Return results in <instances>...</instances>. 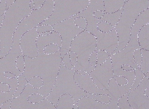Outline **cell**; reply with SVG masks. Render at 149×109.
Segmentation results:
<instances>
[{
    "mask_svg": "<svg viewBox=\"0 0 149 109\" xmlns=\"http://www.w3.org/2000/svg\"><path fill=\"white\" fill-rule=\"evenodd\" d=\"M25 70L22 73L28 81L33 77H40L43 81V85L37 89V93L47 97L50 93L58 75L62 61L60 51L54 54L39 52L34 58L24 57Z\"/></svg>",
    "mask_w": 149,
    "mask_h": 109,
    "instance_id": "6da1fadb",
    "label": "cell"
},
{
    "mask_svg": "<svg viewBox=\"0 0 149 109\" xmlns=\"http://www.w3.org/2000/svg\"><path fill=\"white\" fill-rule=\"evenodd\" d=\"M31 0H16L6 10L0 28V59L12 48L14 34L21 21L33 10L29 7Z\"/></svg>",
    "mask_w": 149,
    "mask_h": 109,
    "instance_id": "7a4b0ae2",
    "label": "cell"
},
{
    "mask_svg": "<svg viewBox=\"0 0 149 109\" xmlns=\"http://www.w3.org/2000/svg\"><path fill=\"white\" fill-rule=\"evenodd\" d=\"M149 8V0H128L125 2L119 21L115 27L118 37V45L112 54L125 47L130 38V32L138 16Z\"/></svg>",
    "mask_w": 149,
    "mask_h": 109,
    "instance_id": "3957f363",
    "label": "cell"
},
{
    "mask_svg": "<svg viewBox=\"0 0 149 109\" xmlns=\"http://www.w3.org/2000/svg\"><path fill=\"white\" fill-rule=\"evenodd\" d=\"M75 71L68 69L61 63L60 70L53 88L46 98L56 106L59 97L63 94L72 96L74 101V109H77V103L81 98L88 96V93L82 90L74 79Z\"/></svg>",
    "mask_w": 149,
    "mask_h": 109,
    "instance_id": "277c9868",
    "label": "cell"
},
{
    "mask_svg": "<svg viewBox=\"0 0 149 109\" xmlns=\"http://www.w3.org/2000/svg\"><path fill=\"white\" fill-rule=\"evenodd\" d=\"M54 9V0H47L40 8L33 10L28 16L24 18L18 26L15 32L13 45L9 51L18 56L22 55L20 46V41L22 35L47 19L52 14Z\"/></svg>",
    "mask_w": 149,
    "mask_h": 109,
    "instance_id": "5b68a950",
    "label": "cell"
},
{
    "mask_svg": "<svg viewBox=\"0 0 149 109\" xmlns=\"http://www.w3.org/2000/svg\"><path fill=\"white\" fill-rule=\"evenodd\" d=\"M96 37L86 30H84L72 40L70 51L77 55V61L73 69L75 71L83 70L90 73L94 69L89 62V58L96 50Z\"/></svg>",
    "mask_w": 149,
    "mask_h": 109,
    "instance_id": "8992f818",
    "label": "cell"
},
{
    "mask_svg": "<svg viewBox=\"0 0 149 109\" xmlns=\"http://www.w3.org/2000/svg\"><path fill=\"white\" fill-rule=\"evenodd\" d=\"M54 9L50 17L40 25H53L76 15L86 9L89 0H54Z\"/></svg>",
    "mask_w": 149,
    "mask_h": 109,
    "instance_id": "52a82bcc",
    "label": "cell"
},
{
    "mask_svg": "<svg viewBox=\"0 0 149 109\" xmlns=\"http://www.w3.org/2000/svg\"><path fill=\"white\" fill-rule=\"evenodd\" d=\"M75 16L61 22L53 25L54 31L59 34L61 38V46L60 51L62 59L69 52L71 42L78 34L84 31L76 25Z\"/></svg>",
    "mask_w": 149,
    "mask_h": 109,
    "instance_id": "ba28073f",
    "label": "cell"
},
{
    "mask_svg": "<svg viewBox=\"0 0 149 109\" xmlns=\"http://www.w3.org/2000/svg\"><path fill=\"white\" fill-rule=\"evenodd\" d=\"M139 48L140 47L137 36L130 35V40L125 47L110 56L113 71L121 68L123 65L130 66L134 70L138 68V66L134 61L133 54L134 51Z\"/></svg>",
    "mask_w": 149,
    "mask_h": 109,
    "instance_id": "9c48e42d",
    "label": "cell"
},
{
    "mask_svg": "<svg viewBox=\"0 0 149 109\" xmlns=\"http://www.w3.org/2000/svg\"><path fill=\"white\" fill-rule=\"evenodd\" d=\"M89 74L98 88L108 90L109 82L114 77L111 57L104 63L96 66Z\"/></svg>",
    "mask_w": 149,
    "mask_h": 109,
    "instance_id": "30bf717a",
    "label": "cell"
},
{
    "mask_svg": "<svg viewBox=\"0 0 149 109\" xmlns=\"http://www.w3.org/2000/svg\"><path fill=\"white\" fill-rule=\"evenodd\" d=\"M149 87V79L144 76L136 88L129 92L128 100L132 109H149V97L145 95L144 91Z\"/></svg>",
    "mask_w": 149,
    "mask_h": 109,
    "instance_id": "8fae6325",
    "label": "cell"
},
{
    "mask_svg": "<svg viewBox=\"0 0 149 109\" xmlns=\"http://www.w3.org/2000/svg\"><path fill=\"white\" fill-rule=\"evenodd\" d=\"M36 27L31 29L23 34L20 39V46L24 57L34 58L38 55L36 40L39 36Z\"/></svg>",
    "mask_w": 149,
    "mask_h": 109,
    "instance_id": "7c38bea8",
    "label": "cell"
},
{
    "mask_svg": "<svg viewBox=\"0 0 149 109\" xmlns=\"http://www.w3.org/2000/svg\"><path fill=\"white\" fill-rule=\"evenodd\" d=\"M96 50H103L111 55L118 45V37L115 28L108 32H102L96 37Z\"/></svg>",
    "mask_w": 149,
    "mask_h": 109,
    "instance_id": "4fadbf2b",
    "label": "cell"
},
{
    "mask_svg": "<svg viewBox=\"0 0 149 109\" xmlns=\"http://www.w3.org/2000/svg\"><path fill=\"white\" fill-rule=\"evenodd\" d=\"M18 56L9 51L8 54L0 59V83L4 82L6 77L4 76V73L10 72L19 77L22 74L16 65V60Z\"/></svg>",
    "mask_w": 149,
    "mask_h": 109,
    "instance_id": "5bb4252c",
    "label": "cell"
},
{
    "mask_svg": "<svg viewBox=\"0 0 149 109\" xmlns=\"http://www.w3.org/2000/svg\"><path fill=\"white\" fill-rule=\"evenodd\" d=\"M74 79L77 85L84 91L91 94H108V90L99 89L96 86L89 74L81 75L75 71Z\"/></svg>",
    "mask_w": 149,
    "mask_h": 109,
    "instance_id": "9a60e30c",
    "label": "cell"
},
{
    "mask_svg": "<svg viewBox=\"0 0 149 109\" xmlns=\"http://www.w3.org/2000/svg\"><path fill=\"white\" fill-rule=\"evenodd\" d=\"M56 44L60 48L61 46L62 40L59 34L53 31L49 35L47 36L40 35L36 40V45L39 52H43L44 48L48 45L51 44Z\"/></svg>",
    "mask_w": 149,
    "mask_h": 109,
    "instance_id": "2e32d148",
    "label": "cell"
},
{
    "mask_svg": "<svg viewBox=\"0 0 149 109\" xmlns=\"http://www.w3.org/2000/svg\"><path fill=\"white\" fill-rule=\"evenodd\" d=\"M77 109H108L107 104L97 101L88 96L81 98L77 101Z\"/></svg>",
    "mask_w": 149,
    "mask_h": 109,
    "instance_id": "e0dca14e",
    "label": "cell"
},
{
    "mask_svg": "<svg viewBox=\"0 0 149 109\" xmlns=\"http://www.w3.org/2000/svg\"><path fill=\"white\" fill-rule=\"evenodd\" d=\"M137 39L140 48L149 51V23L140 29Z\"/></svg>",
    "mask_w": 149,
    "mask_h": 109,
    "instance_id": "ac0fdd59",
    "label": "cell"
},
{
    "mask_svg": "<svg viewBox=\"0 0 149 109\" xmlns=\"http://www.w3.org/2000/svg\"><path fill=\"white\" fill-rule=\"evenodd\" d=\"M104 13L115 12L123 8L125 0H103Z\"/></svg>",
    "mask_w": 149,
    "mask_h": 109,
    "instance_id": "d6986e66",
    "label": "cell"
},
{
    "mask_svg": "<svg viewBox=\"0 0 149 109\" xmlns=\"http://www.w3.org/2000/svg\"><path fill=\"white\" fill-rule=\"evenodd\" d=\"M74 101L72 96L68 94H64L59 97L56 104L57 109H73Z\"/></svg>",
    "mask_w": 149,
    "mask_h": 109,
    "instance_id": "ffe728a7",
    "label": "cell"
},
{
    "mask_svg": "<svg viewBox=\"0 0 149 109\" xmlns=\"http://www.w3.org/2000/svg\"><path fill=\"white\" fill-rule=\"evenodd\" d=\"M123 11V8L115 12L104 13L102 18L100 20L101 21H104L108 22L115 27L120 19Z\"/></svg>",
    "mask_w": 149,
    "mask_h": 109,
    "instance_id": "44dd1931",
    "label": "cell"
},
{
    "mask_svg": "<svg viewBox=\"0 0 149 109\" xmlns=\"http://www.w3.org/2000/svg\"><path fill=\"white\" fill-rule=\"evenodd\" d=\"M141 50L142 61L139 67L145 74L149 71V51L143 49H141Z\"/></svg>",
    "mask_w": 149,
    "mask_h": 109,
    "instance_id": "7402d4cb",
    "label": "cell"
},
{
    "mask_svg": "<svg viewBox=\"0 0 149 109\" xmlns=\"http://www.w3.org/2000/svg\"><path fill=\"white\" fill-rule=\"evenodd\" d=\"M17 79H18V86L14 93L13 98L17 97L20 95L21 93L24 90L26 85L28 83L27 80L22 74L17 77Z\"/></svg>",
    "mask_w": 149,
    "mask_h": 109,
    "instance_id": "603a6c76",
    "label": "cell"
},
{
    "mask_svg": "<svg viewBox=\"0 0 149 109\" xmlns=\"http://www.w3.org/2000/svg\"><path fill=\"white\" fill-rule=\"evenodd\" d=\"M134 71L135 72V78L130 89V91L133 90L137 88L139 85L141 83L144 76H145L144 73L141 71L139 67L135 69Z\"/></svg>",
    "mask_w": 149,
    "mask_h": 109,
    "instance_id": "cb8c5ba5",
    "label": "cell"
},
{
    "mask_svg": "<svg viewBox=\"0 0 149 109\" xmlns=\"http://www.w3.org/2000/svg\"><path fill=\"white\" fill-rule=\"evenodd\" d=\"M88 8L93 12L100 10L104 12V4L103 0H89Z\"/></svg>",
    "mask_w": 149,
    "mask_h": 109,
    "instance_id": "d4e9b609",
    "label": "cell"
},
{
    "mask_svg": "<svg viewBox=\"0 0 149 109\" xmlns=\"http://www.w3.org/2000/svg\"><path fill=\"white\" fill-rule=\"evenodd\" d=\"M88 96L104 104H109L111 100L110 97L108 94H95L88 93Z\"/></svg>",
    "mask_w": 149,
    "mask_h": 109,
    "instance_id": "484cf974",
    "label": "cell"
},
{
    "mask_svg": "<svg viewBox=\"0 0 149 109\" xmlns=\"http://www.w3.org/2000/svg\"><path fill=\"white\" fill-rule=\"evenodd\" d=\"M128 94L126 93L118 99V106L119 109H132L128 102Z\"/></svg>",
    "mask_w": 149,
    "mask_h": 109,
    "instance_id": "4316f807",
    "label": "cell"
},
{
    "mask_svg": "<svg viewBox=\"0 0 149 109\" xmlns=\"http://www.w3.org/2000/svg\"><path fill=\"white\" fill-rule=\"evenodd\" d=\"M110 57L109 53L103 50L97 51V65H99L105 62Z\"/></svg>",
    "mask_w": 149,
    "mask_h": 109,
    "instance_id": "83f0119b",
    "label": "cell"
},
{
    "mask_svg": "<svg viewBox=\"0 0 149 109\" xmlns=\"http://www.w3.org/2000/svg\"><path fill=\"white\" fill-rule=\"evenodd\" d=\"M28 83L36 89H40L43 85L42 80L37 76L32 77L28 81Z\"/></svg>",
    "mask_w": 149,
    "mask_h": 109,
    "instance_id": "f1b7e54d",
    "label": "cell"
},
{
    "mask_svg": "<svg viewBox=\"0 0 149 109\" xmlns=\"http://www.w3.org/2000/svg\"><path fill=\"white\" fill-rule=\"evenodd\" d=\"M97 29L102 32H108L113 30L115 27L104 21H100L97 24Z\"/></svg>",
    "mask_w": 149,
    "mask_h": 109,
    "instance_id": "f546056e",
    "label": "cell"
},
{
    "mask_svg": "<svg viewBox=\"0 0 149 109\" xmlns=\"http://www.w3.org/2000/svg\"><path fill=\"white\" fill-rule=\"evenodd\" d=\"M15 91L10 90L8 92L3 93L0 91V107L4 102L10 100L13 98L14 93Z\"/></svg>",
    "mask_w": 149,
    "mask_h": 109,
    "instance_id": "4dcf8cb0",
    "label": "cell"
},
{
    "mask_svg": "<svg viewBox=\"0 0 149 109\" xmlns=\"http://www.w3.org/2000/svg\"><path fill=\"white\" fill-rule=\"evenodd\" d=\"M60 47L56 44H51L48 45L44 48L43 52L47 54H54L60 50Z\"/></svg>",
    "mask_w": 149,
    "mask_h": 109,
    "instance_id": "1f68e13d",
    "label": "cell"
},
{
    "mask_svg": "<svg viewBox=\"0 0 149 109\" xmlns=\"http://www.w3.org/2000/svg\"><path fill=\"white\" fill-rule=\"evenodd\" d=\"M44 96L39 93H33L31 94L28 97V101L32 104L40 103L46 98Z\"/></svg>",
    "mask_w": 149,
    "mask_h": 109,
    "instance_id": "d6a6232c",
    "label": "cell"
},
{
    "mask_svg": "<svg viewBox=\"0 0 149 109\" xmlns=\"http://www.w3.org/2000/svg\"><path fill=\"white\" fill-rule=\"evenodd\" d=\"M16 65L18 70L22 74L25 70V59L24 56L21 55L17 57L16 60Z\"/></svg>",
    "mask_w": 149,
    "mask_h": 109,
    "instance_id": "836d02e7",
    "label": "cell"
},
{
    "mask_svg": "<svg viewBox=\"0 0 149 109\" xmlns=\"http://www.w3.org/2000/svg\"><path fill=\"white\" fill-rule=\"evenodd\" d=\"M74 23L79 28L85 30L87 26V22L85 18L83 17H79L75 18L74 20Z\"/></svg>",
    "mask_w": 149,
    "mask_h": 109,
    "instance_id": "e575fe53",
    "label": "cell"
},
{
    "mask_svg": "<svg viewBox=\"0 0 149 109\" xmlns=\"http://www.w3.org/2000/svg\"><path fill=\"white\" fill-rule=\"evenodd\" d=\"M37 32L39 35H41L43 33L47 32H53V26L50 25H40L36 27Z\"/></svg>",
    "mask_w": 149,
    "mask_h": 109,
    "instance_id": "d590c367",
    "label": "cell"
},
{
    "mask_svg": "<svg viewBox=\"0 0 149 109\" xmlns=\"http://www.w3.org/2000/svg\"><path fill=\"white\" fill-rule=\"evenodd\" d=\"M133 56L135 63L139 66L142 61V52L141 48H139L135 50L133 52Z\"/></svg>",
    "mask_w": 149,
    "mask_h": 109,
    "instance_id": "8d00e7d4",
    "label": "cell"
},
{
    "mask_svg": "<svg viewBox=\"0 0 149 109\" xmlns=\"http://www.w3.org/2000/svg\"><path fill=\"white\" fill-rule=\"evenodd\" d=\"M61 63L68 69L71 70V69H73V67L71 64L69 52L66 53L63 56V58L62 59Z\"/></svg>",
    "mask_w": 149,
    "mask_h": 109,
    "instance_id": "74e56055",
    "label": "cell"
},
{
    "mask_svg": "<svg viewBox=\"0 0 149 109\" xmlns=\"http://www.w3.org/2000/svg\"><path fill=\"white\" fill-rule=\"evenodd\" d=\"M114 78L118 84L120 86H124L128 83V80L125 77L120 75L114 76Z\"/></svg>",
    "mask_w": 149,
    "mask_h": 109,
    "instance_id": "f35d334b",
    "label": "cell"
},
{
    "mask_svg": "<svg viewBox=\"0 0 149 109\" xmlns=\"http://www.w3.org/2000/svg\"><path fill=\"white\" fill-rule=\"evenodd\" d=\"M97 61V51H96L91 53L89 58V62L93 67H95Z\"/></svg>",
    "mask_w": 149,
    "mask_h": 109,
    "instance_id": "ab89813d",
    "label": "cell"
},
{
    "mask_svg": "<svg viewBox=\"0 0 149 109\" xmlns=\"http://www.w3.org/2000/svg\"><path fill=\"white\" fill-rule=\"evenodd\" d=\"M70 62L71 64L73 66V68L76 64L77 61V54L74 52L70 51Z\"/></svg>",
    "mask_w": 149,
    "mask_h": 109,
    "instance_id": "60d3db41",
    "label": "cell"
},
{
    "mask_svg": "<svg viewBox=\"0 0 149 109\" xmlns=\"http://www.w3.org/2000/svg\"><path fill=\"white\" fill-rule=\"evenodd\" d=\"M32 1L33 2L34 10L39 9L45 3V1L47 0H32Z\"/></svg>",
    "mask_w": 149,
    "mask_h": 109,
    "instance_id": "b9f144b4",
    "label": "cell"
},
{
    "mask_svg": "<svg viewBox=\"0 0 149 109\" xmlns=\"http://www.w3.org/2000/svg\"><path fill=\"white\" fill-rule=\"evenodd\" d=\"M11 90L9 85L4 82L0 83V91L3 93H7L9 92Z\"/></svg>",
    "mask_w": 149,
    "mask_h": 109,
    "instance_id": "7bdbcfd3",
    "label": "cell"
},
{
    "mask_svg": "<svg viewBox=\"0 0 149 109\" xmlns=\"http://www.w3.org/2000/svg\"><path fill=\"white\" fill-rule=\"evenodd\" d=\"M6 9V0H1L0 2V17L5 14Z\"/></svg>",
    "mask_w": 149,
    "mask_h": 109,
    "instance_id": "ee69618b",
    "label": "cell"
},
{
    "mask_svg": "<svg viewBox=\"0 0 149 109\" xmlns=\"http://www.w3.org/2000/svg\"><path fill=\"white\" fill-rule=\"evenodd\" d=\"M104 14V12L103 11H100V10H97L95 11L93 13V16L97 19H101Z\"/></svg>",
    "mask_w": 149,
    "mask_h": 109,
    "instance_id": "f6af8a7d",
    "label": "cell"
},
{
    "mask_svg": "<svg viewBox=\"0 0 149 109\" xmlns=\"http://www.w3.org/2000/svg\"><path fill=\"white\" fill-rule=\"evenodd\" d=\"M12 99L8 100L1 104L0 109H11V101Z\"/></svg>",
    "mask_w": 149,
    "mask_h": 109,
    "instance_id": "bcb514c9",
    "label": "cell"
},
{
    "mask_svg": "<svg viewBox=\"0 0 149 109\" xmlns=\"http://www.w3.org/2000/svg\"><path fill=\"white\" fill-rule=\"evenodd\" d=\"M4 75L5 77L8 78H13L16 77L14 73L10 72H6L4 73Z\"/></svg>",
    "mask_w": 149,
    "mask_h": 109,
    "instance_id": "7dc6e473",
    "label": "cell"
},
{
    "mask_svg": "<svg viewBox=\"0 0 149 109\" xmlns=\"http://www.w3.org/2000/svg\"><path fill=\"white\" fill-rule=\"evenodd\" d=\"M121 68L124 71H131L134 70V69L131 66L128 65H123L121 66Z\"/></svg>",
    "mask_w": 149,
    "mask_h": 109,
    "instance_id": "c3c4849f",
    "label": "cell"
},
{
    "mask_svg": "<svg viewBox=\"0 0 149 109\" xmlns=\"http://www.w3.org/2000/svg\"><path fill=\"white\" fill-rule=\"evenodd\" d=\"M16 0H6V3L7 9Z\"/></svg>",
    "mask_w": 149,
    "mask_h": 109,
    "instance_id": "681fc988",
    "label": "cell"
},
{
    "mask_svg": "<svg viewBox=\"0 0 149 109\" xmlns=\"http://www.w3.org/2000/svg\"><path fill=\"white\" fill-rule=\"evenodd\" d=\"M76 72L78 74L81 75H86L89 74L88 73L86 72L85 71H83V70H79V71H76Z\"/></svg>",
    "mask_w": 149,
    "mask_h": 109,
    "instance_id": "f907efd6",
    "label": "cell"
},
{
    "mask_svg": "<svg viewBox=\"0 0 149 109\" xmlns=\"http://www.w3.org/2000/svg\"><path fill=\"white\" fill-rule=\"evenodd\" d=\"M145 95L147 97H149V87L146 88L144 91Z\"/></svg>",
    "mask_w": 149,
    "mask_h": 109,
    "instance_id": "816d5d0a",
    "label": "cell"
},
{
    "mask_svg": "<svg viewBox=\"0 0 149 109\" xmlns=\"http://www.w3.org/2000/svg\"><path fill=\"white\" fill-rule=\"evenodd\" d=\"M4 14L2 16L0 17V28L2 25V23H3V19H4Z\"/></svg>",
    "mask_w": 149,
    "mask_h": 109,
    "instance_id": "f5cc1de1",
    "label": "cell"
},
{
    "mask_svg": "<svg viewBox=\"0 0 149 109\" xmlns=\"http://www.w3.org/2000/svg\"><path fill=\"white\" fill-rule=\"evenodd\" d=\"M29 6L30 8L33 11V10H34V5L33 2L32 1V0H31V1H30V3H29Z\"/></svg>",
    "mask_w": 149,
    "mask_h": 109,
    "instance_id": "db71d44e",
    "label": "cell"
},
{
    "mask_svg": "<svg viewBox=\"0 0 149 109\" xmlns=\"http://www.w3.org/2000/svg\"><path fill=\"white\" fill-rule=\"evenodd\" d=\"M52 32H45L43 33L41 35H43V36H47V35H49V34H50Z\"/></svg>",
    "mask_w": 149,
    "mask_h": 109,
    "instance_id": "11a10c76",
    "label": "cell"
},
{
    "mask_svg": "<svg viewBox=\"0 0 149 109\" xmlns=\"http://www.w3.org/2000/svg\"><path fill=\"white\" fill-rule=\"evenodd\" d=\"M145 75L146 77L147 78L149 79V71L147 72V73H146L145 74Z\"/></svg>",
    "mask_w": 149,
    "mask_h": 109,
    "instance_id": "9f6ffc18",
    "label": "cell"
},
{
    "mask_svg": "<svg viewBox=\"0 0 149 109\" xmlns=\"http://www.w3.org/2000/svg\"><path fill=\"white\" fill-rule=\"evenodd\" d=\"M128 0H125V2H126V1H127Z\"/></svg>",
    "mask_w": 149,
    "mask_h": 109,
    "instance_id": "6f0895ef",
    "label": "cell"
},
{
    "mask_svg": "<svg viewBox=\"0 0 149 109\" xmlns=\"http://www.w3.org/2000/svg\"><path fill=\"white\" fill-rule=\"evenodd\" d=\"M1 0H0V2H1Z\"/></svg>",
    "mask_w": 149,
    "mask_h": 109,
    "instance_id": "680465c9",
    "label": "cell"
}]
</instances>
